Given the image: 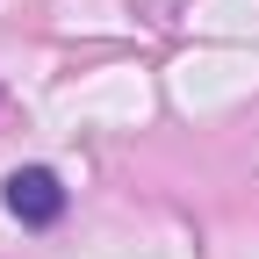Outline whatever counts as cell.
Listing matches in <instances>:
<instances>
[{"mask_svg":"<svg viewBox=\"0 0 259 259\" xmlns=\"http://www.w3.org/2000/svg\"><path fill=\"white\" fill-rule=\"evenodd\" d=\"M0 202H8V216L22 223V231H51V223L65 216V180L51 166H15L8 180H0Z\"/></svg>","mask_w":259,"mask_h":259,"instance_id":"6da1fadb","label":"cell"}]
</instances>
